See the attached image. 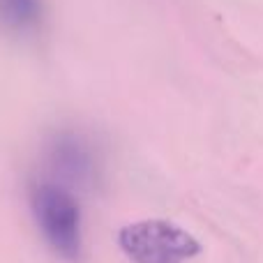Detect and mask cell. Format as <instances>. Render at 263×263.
<instances>
[{"label": "cell", "mask_w": 263, "mask_h": 263, "mask_svg": "<svg viewBox=\"0 0 263 263\" xmlns=\"http://www.w3.org/2000/svg\"><path fill=\"white\" fill-rule=\"evenodd\" d=\"M49 171L60 185H90L97 176V153L86 136L77 132H60L46 148Z\"/></svg>", "instance_id": "cell-3"}, {"label": "cell", "mask_w": 263, "mask_h": 263, "mask_svg": "<svg viewBox=\"0 0 263 263\" xmlns=\"http://www.w3.org/2000/svg\"><path fill=\"white\" fill-rule=\"evenodd\" d=\"M118 245L134 263H185L201 252V242L166 219H143L118 233Z\"/></svg>", "instance_id": "cell-2"}, {"label": "cell", "mask_w": 263, "mask_h": 263, "mask_svg": "<svg viewBox=\"0 0 263 263\" xmlns=\"http://www.w3.org/2000/svg\"><path fill=\"white\" fill-rule=\"evenodd\" d=\"M44 0H0V28L9 35L30 37L42 30Z\"/></svg>", "instance_id": "cell-4"}, {"label": "cell", "mask_w": 263, "mask_h": 263, "mask_svg": "<svg viewBox=\"0 0 263 263\" xmlns=\"http://www.w3.org/2000/svg\"><path fill=\"white\" fill-rule=\"evenodd\" d=\"M30 208L44 240L65 261L81 256V210L69 187L42 178L30 187Z\"/></svg>", "instance_id": "cell-1"}]
</instances>
